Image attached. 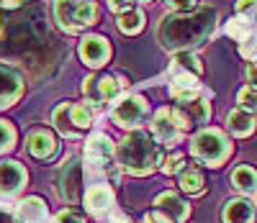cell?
I'll return each mask as SVG.
<instances>
[{
    "instance_id": "6da1fadb",
    "label": "cell",
    "mask_w": 257,
    "mask_h": 223,
    "mask_svg": "<svg viewBox=\"0 0 257 223\" xmlns=\"http://www.w3.org/2000/svg\"><path fill=\"white\" fill-rule=\"evenodd\" d=\"M216 29V11L203 6V8H190L180 13H170L160 21L157 26V41L167 52H190L206 44Z\"/></svg>"
},
{
    "instance_id": "7a4b0ae2",
    "label": "cell",
    "mask_w": 257,
    "mask_h": 223,
    "mask_svg": "<svg viewBox=\"0 0 257 223\" xmlns=\"http://www.w3.org/2000/svg\"><path fill=\"white\" fill-rule=\"evenodd\" d=\"M116 162L123 172L134 177H147L165 162V146L142 128L128 131L116 146Z\"/></svg>"
},
{
    "instance_id": "3957f363",
    "label": "cell",
    "mask_w": 257,
    "mask_h": 223,
    "mask_svg": "<svg viewBox=\"0 0 257 223\" xmlns=\"http://www.w3.org/2000/svg\"><path fill=\"white\" fill-rule=\"evenodd\" d=\"M52 13H54V24L64 34H80L95 24L100 11L95 0H54Z\"/></svg>"
},
{
    "instance_id": "277c9868",
    "label": "cell",
    "mask_w": 257,
    "mask_h": 223,
    "mask_svg": "<svg viewBox=\"0 0 257 223\" xmlns=\"http://www.w3.org/2000/svg\"><path fill=\"white\" fill-rule=\"evenodd\" d=\"M231 141L219 128H201L190 139V154L206 167H221L231 157Z\"/></svg>"
},
{
    "instance_id": "5b68a950",
    "label": "cell",
    "mask_w": 257,
    "mask_h": 223,
    "mask_svg": "<svg viewBox=\"0 0 257 223\" xmlns=\"http://www.w3.org/2000/svg\"><path fill=\"white\" fill-rule=\"evenodd\" d=\"M85 162H88L90 169L105 174L111 182H118L121 167L116 162V146L105 133H93V136L85 141Z\"/></svg>"
},
{
    "instance_id": "8992f818",
    "label": "cell",
    "mask_w": 257,
    "mask_h": 223,
    "mask_svg": "<svg viewBox=\"0 0 257 223\" xmlns=\"http://www.w3.org/2000/svg\"><path fill=\"white\" fill-rule=\"evenodd\" d=\"M149 116V103L142 95L134 93H126L118 95L111 105V118L118 128H128V131H137Z\"/></svg>"
},
{
    "instance_id": "52a82bcc",
    "label": "cell",
    "mask_w": 257,
    "mask_h": 223,
    "mask_svg": "<svg viewBox=\"0 0 257 223\" xmlns=\"http://www.w3.org/2000/svg\"><path fill=\"white\" fill-rule=\"evenodd\" d=\"M126 87L123 77H113V75H90L88 80L82 82V95L95 110H100L103 105L113 103L121 90Z\"/></svg>"
},
{
    "instance_id": "ba28073f",
    "label": "cell",
    "mask_w": 257,
    "mask_h": 223,
    "mask_svg": "<svg viewBox=\"0 0 257 223\" xmlns=\"http://www.w3.org/2000/svg\"><path fill=\"white\" fill-rule=\"evenodd\" d=\"M173 116H175L178 128L185 133V131L196 128V126L208 123V118H211V105H208L206 98H193V100H185V103L173 105Z\"/></svg>"
},
{
    "instance_id": "9c48e42d",
    "label": "cell",
    "mask_w": 257,
    "mask_h": 223,
    "mask_svg": "<svg viewBox=\"0 0 257 223\" xmlns=\"http://www.w3.org/2000/svg\"><path fill=\"white\" fill-rule=\"evenodd\" d=\"M80 59L82 64L93 67V70H100L103 64H108L111 59V44L105 36H98V34H88L82 41H80Z\"/></svg>"
},
{
    "instance_id": "30bf717a",
    "label": "cell",
    "mask_w": 257,
    "mask_h": 223,
    "mask_svg": "<svg viewBox=\"0 0 257 223\" xmlns=\"http://www.w3.org/2000/svg\"><path fill=\"white\" fill-rule=\"evenodd\" d=\"M152 136L162 144V146H175L183 139V131L175 123L173 108H160L155 118H152Z\"/></svg>"
},
{
    "instance_id": "8fae6325",
    "label": "cell",
    "mask_w": 257,
    "mask_h": 223,
    "mask_svg": "<svg viewBox=\"0 0 257 223\" xmlns=\"http://www.w3.org/2000/svg\"><path fill=\"white\" fill-rule=\"evenodd\" d=\"M21 98H24V77L13 67L0 64V110L16 105Z\"/></svg>"
},
{
    "instance_id": "7c38bea8",
    "label": "cell",
    "mask_w": 257,
    "mask_h": 223,
    "mask_svg": "<svg viewBox=\"0 0 257 223\" xmlns=\"http://www.w3.org/2000/svg\"><path fill=\"white\" fill-rule=\"evenodd\" d=\"M26 169L24 164H18L13 159H6L0 164V197H13L24 190L26 185Z\"/></svg>"
},
{
    "instance_id": "4fadbf2b",
    "label": "cell",
    "mask_w": 257,
    "mask_h": 223,
    "mask_svg": "<svg viewBox=\"0 0 257 223\" xmlns=\"http://www.w3.org/2000/svg\"><path fill=\"white\" fill-rule=\"evenodd\" d=\"M57 149H59L57 136L49 128H34L26 136V151L36 159H52L57 154Z\"/></svg>"
},
{
    "instance_id": "5bb4252c",
    "label": "cell",
    "mask_w": 257,
    "mask_h": 223,
    "mask_svg": "<svg viewBox=\"0 0 257 223\" xmlns=\"http://www.w3.org/2000/svg\"><path fill=\"white\" fill-rule=\"evenodd\" d=\"M155 208H157L160 213H165L173 223H185V220H188V215H190L188 203H185V200H183L178 192H173V190L160 192V195L155 197Z\"/></svg>"
},
{
    "instance_id": "9a60e30c",
    "label": "cell",
    "mask_w": 257,
    "mask_h": 223,
    "mask_svg": "<svg viewBox=\"0 0 257 223\" xmlns=\"http://www.w3.org/2000/svg\"><path fill=\"white\" fill-rule=\"evenodd\" d=\"M16 215L21 223H47L49 218V210H47V203L41 197L31 195V197H24L16 208Z\"/></svg>"
},
{
    "instance_id": "2e32d148",
    "label": "cell",
    "mask_w": 257,
    "mask_h": 223,
    "mask_svg": "<svg viewBox=\"0 0 257 223\" xmlns=\"http://www.w3.org/2000/svg\"><path fill=\"white\" fill-rule=\"evenodd\" d=\"M113 205V190L108 185H93L85 192V208L93 215H103L105 210H111Z\"/></svg>"
},
{
    "instance_id": "e0dca14e",
    "label": "cell",
    "mask_w": 257,
    "mask_h": 223,
    "mask_svg": "<svg viewBox=\"0 0 257 223\" xmlns=\"http://www.w3.org/2000/svg\"><path fill=\"white\" fill-rule=\"evenodd\" d=\"M221 218H224V223H254V205L247 197L229 200V203L224 205Z\"/></svg>"
},
{
    "instance_id": "ac0fdd59",
    "label": "cell",
    "mask_w": 257,
    "mask_h": 223,
    "mask_svg": "<svg viewBox=\"0 0 257 223\" xmlns=\"http://www.w3.org/2000/svg\"><path fill=\"white\" fill-rule=\"evenodd\" d=\"M77 185H80V162L72 159V162H67V167L59 174V195L67 200V203H72L77 197Z\"/></svg>"
},
{
    "instance_id": "d6986e66",
    "label": "cell",
    "mask_w": 257,
    "mask_h": 223,
    "mask_svg": "<svg viewBox=\"0 0 257 223\" xmlns=\"http://www.w3.org/2000/svg\"><path fill=\"white\" fill-rule=\"evenodd\" d=\"M226 126H229V131L234 133V136L244 139V136H249V133L254 131V116L247 113V110H242V108H234L231 113L226 116Z\"/></svg>"
},
{
    "instance_id": "ffe728a7",
    "label": "cell",
    "mask_w": 257,
    "mask_h": 223,
    "mask_svg": "<svg viewBox=\"0 0 257 223\" xmlns=\"http://www.w3.org/2000/svg\"><path fill=\"white\" fill-rule=\"evenodd\" d=\"M231 185L242 195H254L257 192V172L249 164H239L231 172Z\"/></svg>"
},
{
    "instance_id": "44dd1931",
    "label": "cell",
    "mask_w": 257,
    "mask_h": 223,
    "mask_svg": "<svg viewBox=\"0 0 257 223\" xmlns=\"http://www.w3.org/2000/svg\"><path fill=\"white\" fill-rule=\"evenodd\" d=\"M178 187L188 195H201L206 190V177L198 167H185L180 174H178Z\"/></svg>"
},
{
    "instance_id": "7402d4cb",
    "label": "cell",
    "mask_w": 257,
    "mask_h": 223,
    "mask_svg": "<svg viewBox=\"0 0 257 223\" xmlns=\"http://www.w3.org/2000/svg\"><path fill=\"white\" fill-rule=\"evenodd\" d=\"M144 24H147V16H144V11H142V8H128V11L118 13V21H116L118 31H121V34H126V36L139 34V31L144 29Z\"/></svg>"
},
{
    "instance_id": "603a6c76",
    "label": "cell",
    "mask_w": 257,
    "mask_h": 223,
    "mask_svg": "<svg viewBox=\"0 0 257 223\" xmlns=\"http://www.w3.org/2000/svg\"><path fill=\"white\" fill-rule=\"evenodd\" d=\"M52 123L64 139H77L80 136V131L72 126V118H70V103H59L52 110Z\"/></svg>"
},
{
    "instance_id": "cb8c5ba5",
    "label": "cell",
    "mask_w": 257,
    "mask_h": 223,
    "mask_svg": "<svg viewBox=\"0 0 257 223\" xmlns=\"http://www.w3.org/2000/svg\"><path fill=\"white\" fill-rule=\"evenodd\" d=\"M95 113H98V110H95L90 103H70V118H72V126H75L80 133H82L85 128L93 126Z\"/></svg>"
},
{
    "instance_id": "d4e9b609",
    "label": "cell",
    "mask_w": 257,
    "mask_h": 223,
    "mask_svg": "<svg viewBox=\"0 0 257 223\" xmlns=\"http://www.w3.org/2000/svg\"><path fill=\"white\" fill-rule=\"evenodd\" d=\"M173 67H175V70H183V72L196 75V77L203 75V62L193 54V52H178V54H173Z\"/></svg>"
},
{
    "instance_id": "484cf974",
    "label": "cell",
    "mask_w": 257,
    "mask_h": 223,
    "mask_svg": "<svg viewBox=\"0 0 257 223\" xmlns=\"http://www.w3.org/2000/svg\"><path fill=\"white\" fill-rule=\"evenodd\" d=\"M249 34H252V21H249V18L237 16V18H231L229 24H226V36H231L234 41H239V44H242Z\"/></svg>"
},
{
    "instance_id": "4316f807",
    "label": "cell",
    "mask_w": 257,
    "mask_h": 223,
    "mask_svg": "<svg viewBox=\"0 0 257 223\" xmlns=\"http://www.w3.org/2000/svg\"><path fill=\"white\" fill-rule=\"evenodd\" d=\"M237 103L242 110H247V113H257V85H244L242 90L237 93Z\"/></svg>"
},
{
    "instance_id": "83f0119b",
    "label": "cell",
    "mask_w": 257,
    "mask_h": 223,
    "mask_svg": "<svg viewBox=\"0 0 257 223\" xmlns=\"http://www.w3.org/2000/svg\"><path fill=\"white\" fill-rule=\"evenodd\" d=\"M16 146V128L11 126V121L0 118V154H6Z\"/></svg>"
},
{
    "instance_id": "f1b7e54d",
    "label": "cell",
    "mask_w": 257,
    "mask_h": 223,
    "mask_svg": "<svg viewBox=\"0 0 257 223\" xmlns=\"http://www.w3.org/2000/svg\"><path fill=\"white\" fill-rule=\"evenodd\" d=\"M185 167H188V162H185V157H183L180 151L167 154L165 162H162V172H165V174H180Z\"/></svg>"
},
{
    "instance_id": "f546056e",
    "label": "cell",
    "mask_w": 257,
    "mask_h": 223,
    "mask_svg": "<svg viewBox=\"0 0 257 223\" xmlns=\"http://www.w3.org/2000/svg\"><path fill=\"white\" fill-rule=\"evenodd\" d=\"M239 54H242L247 62H254V59H257V31H252V34L239 44Z\"/></svg>"
},
{
    "instance_id": "4dcf8cb0",
    "label": "cell",
    "mask_w": 257,
    "mask_h": 223,
    "mask_svg": "<svg viewBox=\"0 0 257 223\" xmlns=\"http://www.w3.org/2000/svg\"><path fill=\"white\" fill-rule=\"evenodd\" d=\"M237 16L254 21V16H257V0H237Z\"/></svg>"
},
{
    "instance_id": "1f68e13d",
    "label": "cell",
    "mask_w": 257,
    "mask_h": 223,
    "mask_svg": "<svg viewBox=\"0 0 257 223\" xmlns=\"http://www.w3.org/2000/svg\"><path fill=\"white\" fill-rule=\"evenodd\" d=\"M52 223H85V218L80 215V213H75V210H59L54 218H52Z\"/></svg>"
},
{
    "instance_id": "d6a6232c",
    "label": "cell",
    "mask_w": 257,
    "mask_h": 223,
    "mask_svg": "<svg viewBox=\"0 0 257 223\" xmlns=\"http://www.w3.org/2000/svg\"><path fill=\"white\" fill-rule=\"evenodd\" d=\"M198 0H165V6L173 11V13H180V11H190V8H196Z\"/></svg>"
},
{
    "instance_id": "836d02e7",
    "label": "cell",
    "mask_w": 257,
    "mask_h": 223,
    "mask_svg": "<svg viewBox=\"0 0 257 223\" xmlns=\"http://www.w3.org/2000/svg\"><path fill=\"white\" fill-rule=\"evenodd\" d=\"M108 8L113 13H123L128 8H137V0H108Z\"/></svg>"
},
{
    "instance_id": "e575fe53",
    "label": "cell",
    "mask_w": 257,
    "mask_h": 223,
    "mask_svg": "<svg viewBox=\"0 0 257 223\" xmlns=\"http://www.w3.org/2000/svg\"><path fill=\"white\" fill-rule=\"evenodd\" d=\"M144 223H173L165 213H160L157 208L155 210H149V213H144Z\"/></svg>"
},
{
    "instance_id": "d590c367",
    "label": "cell",
    "mask_w": 257,
    "mask_h": 223,
    "mask_svg": "<svg viewBox=\"0 0 257 223\" xmlns=\"http://www.w3.org/2000/svg\"><path fill=\"white\" fill-rule=\"evenodd\" d=\"M0 223H21V220H18L16 210H11V208H0Z\"/></svg>"
},
{
    "instance_id": "8d00e7d4",
    "label": "cell",
    "mask_w": 257,
    "mask_h": 223,
    "mask_svg": "<svg viewBox=\"0 0 257 223\" xmlns=\"http://www.w3.org/2000/svg\"><path fill=\"white\" fill-rule=\"evenodd\" d=\"M244 75H247V80H249L252 85H257V59L247 64V70H244Z\"/></svg>"
},
{
    "instance_id": "74e56055",
    "label": "cell",
    "mask_w": 257,
    "mask_h": 223,
    "mask_svg": "<svg viewBox=\"0 0 257 223\" xmlns=\"http://www.w3.org/2000/svg\"><path fill=\"white\" fill-rule=\"evenodd\" d=\"M21 3H24V0H0V8H6V11H16V8H21Z\"/></svg>"
},
{
    "instance_id": "f35d334b",
    "label": "cell",
    "mask_w": 257,
    "mask_h": 223,
    "mask_svg": "<svg viewBox=\"0 0 257 223\" xmlns=\"http://www.w3.org/2000/svg\"><path fill=\"white\" fill-rule=\"evenodd\" d=\"M108 223H132V220H128L123 213H113V215L108 218Z\"/></svg>"
},
{
    "instance_id": "ab89813d",
    "label": "cell",
    "mask_w": 257,
    "mask_h": 223,
    "mask_svg": "<svg viewBox=\"0 0 257 223\" xmlns=\"http://www.w3.org/2000/svg\"><path fill=\"white\" fill-rule=\"evenodd\" d=\"M254 203H257V192H254Z\"/></svg>"
},
{
    "instance_id": "60d3db41",
    "label": "cell",
    "mask_w": 257,
    "mask_h": 223,
    "mask_svg": "<svg viewBox=\"0 0 257 223\" xmlns=\"http://www.w3.org/2000/svg\"><path fill=\"white\" fill-rule=\"evenodd\" d=\"M254 24H257V16H254Z\"/></svg>"
}]
</instances>
